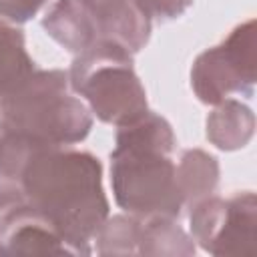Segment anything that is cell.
Returning <instances> with one entry per match:
<instances>
[{
	"label": "cell",
	"instance_id": "6da1fadb",
	"mask_svg": "<svg viewBox=\"0 0 257 257\" xmlns=\"http://www.w3.org/2000/svg\"><path fill=\"white\" fill-rule=\"evenodd\" d=\"M26 201L74 249L98 235L108 215L100 183V163L88 153L62 151L60 145H38L16 179Z\"/></svg>",
	"mask_w": 257,
	"mask_h": 257
},
{
	"label": "cell",
	"instance_id": "277c9868",
	"mask_svg": "<svg viewBox=\"0 0 257 257\" xmlns=\"http://www.w3.org/2000/svg\"><path fill=\"white\" fill-rule=\"evenodd\" d=\"M68 84L86 98L92 112L104 122L124 126L147 114L145 88L139 82L126 48L98 40L78 54Z\"/></svg>",
	"mask_w": 257,
	"mask_h": 257
},
{
	"label": "cell",
	"instance_id": "52a82bcc",
	"mask_svg": "<svg viewBox=\"0 0 257 257\" xmlns=\"http://www.w3.org/2000/svg\"><path fill=\"white\" fill-rule=\"evenodd\" d=\"M0 253L62 255L74 249L28 201L6 197L0 199Z\"/></svg>",
	"mask_w": 257,
	"mask_h": 257
},
{
	"label": "cell",
	"instance_id": "3957f363",
	"mask_svg": "<svg viewBox=\"0 0 257 257\" xmlns=\"http://www.w3.org/2000/svg\"><path fill=\"white\" fill-rule=\"evenodd\" d=\"M90 126L92 116L68 92V78L62 70H34L0 100V128L40 143H78Z\"/></svg>",
	"mask_w": 257,
	"mask_h": 257
},
{
	"label": "cell",
	"instance_id": "8992f818",
	"mask_svg": "<svg viewBox=\"0 0 257 257\" xmlns=\"http://www.w3.org/2000/svg\"><path fill=\"white\" fill-rule=\"evenodd\" d=\"M191 225L197 241L213 255H251L257 237V203L253 193L229 201L205 199L195 205Z\"/></svg>",
	"mask_w": 257,
	"mask_h": 257
},
{
	"label": "cell",
	"instance_id": "7a4b0ae2",
	"mask_svg": "<svg viewBox=\"0 0 257 257\" xmlns=\"http://www.w3.org/2000/svg\"><path fill=\"white\" fill-rule=\"evenodd\" d=\"M118 128L116 147L110 153L116 203L137 215H179L183 195L177 167L169 159L175 147L171 124L159 114L147 112Z\"/></svg>",
	"mask_w": 257,
	"mask_h": 257
},
{
	"label": "cell",
	"instance_id": "30bf717a",
	"mask_svg": "<svg viewBox=\"0 0 257 257\" xmlns=\"http://www.w3.org/2000/svg\"><path fill=\"white\" fill-rule=\"evenodd\" d=\"M32 72L34 62L26 52L22 32L0 18V100Z\"/></svg>",
	"mask_w": 257,
	"mask_h": 257
},
{
	"label": "cell",
	"instance_id": "4fadbf2b",
	"mask_svg": "<svg viewBox=\"0 0 257 257\" xmlns=\"http://www.w3.org/2000/svg\"><path fill=\"white\" fill-rule=\"evenodd\" d=\"M46 0H0V18L24 22L32 18Z\"/></svg>",
	"mask_w": 257,
	"mask_h": 257
},
{
	"label": "cell",
	"instance_id": "ba28073f",
	"mask_svg": "<svg viewBox=\"0 0 257 257\" xmlns=\"http://www.w3.org/2000/svg\"><path fill=\"white\" fill-rule=\"evenodd\" d=\"M42 24L56 42L78 54L100 40L92 18L74 0H58Z\"/></svg>",
	"mask_w": 257,
	"mask_h": 257
},
{
	"label": "cell",
	"instance_id": "9c48e42d",
	"mask_svg": "<svg viewBox=\"0 0 257 257\" xmlns=\"http://www.w3.org/2000/svg\"><path fill=\"white\" fill-rule=\"evenodd\" d=\"M253 126V112L241 102L225 98L207 118V137L219 149L233 151L249 143Z\"/></svg>",
	"mask_w": 257,
	"mask_h": 257
},
{
	"label": "cell",
	"instance_id": "8fae6325",
	"mask_svg": "<svg viewBox=\"0 0 257 257\" xmlns=\"http://www.w3.org/2000/svg\"><path fill=\"white\" fill-rule=\"evenodd\" d=\"M219 177L217 161L203 151H187L177 169V183L183 195V201L199 199L209 195Z\"/></svg>",
	"mask_w": 257,
	"mask_h": 257
},
{
	"label": "cell",
	"instance_id": "7c38bea8",
	"mask_svg": "<svg viewBox=\"0 0 257 257\" xmlns=\"http://www.w3.org/2000/svg\"><path fill=\"white\" fill-rule=\"evenodd\" d=\"M147 18H175L183 14L193 0H135Z\"/></svg>",
	"mask_w": 257,
	"mask_h": 257
},
{
	"label": "cell",
	"instance_id": "5b68a950",
	"mask_svg": "<svg viewBox=\"0 0 257 257\" xmlns=\"http://www.w3.org/2000/svg\"><path fill=\"white\" fill-rule=\"evenodd\" d=\"M255 20H247L221 46L205 50L195 60L191 84L207 104H219L231 92L249 94L255 84Z\"/></svg>",
	"mask_w": 257,
	"mask_h": 257
}]
</instances>
